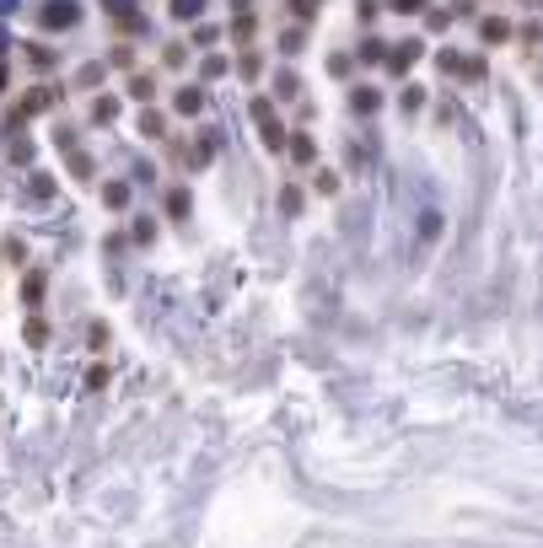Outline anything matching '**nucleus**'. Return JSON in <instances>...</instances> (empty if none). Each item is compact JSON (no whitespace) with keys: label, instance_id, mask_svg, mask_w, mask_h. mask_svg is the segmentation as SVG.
<instances>
[{"label":"nucleus","instance_id":"f257e3e1","mask_svg":"<svg viewBox=\"0 0 543 548\" xmlns=\"http://www.w3.org/2000/svg\"><path fill=\"white\" fill-rule=\"evenodd\" d=\"M253 119H259V129H264V145H269V151H280V145H285V124H280V113H275V102H269V97H253Z\"/></svg>","mask_w":543,"mask_h":548},{"label":"nucleus","instance_id":"f03ea898","mask_svg":"<svg viewBox=\"0 0 543 548\" xmlns=\"http://www.w3.org/2000/svg\"><path fill=\"white\" fill-rule=\"evenodd\" d=\"M43 22H49V27H70V22H76V6H70V0H49Z\"/></svg>","mask_w":543,"mask_h":548},{"label":"nucleus","instance_id":"7ed1b4c3","mask_svg":"<svg viewBox=\"0 0 543 548\" xmlns=\"http://www.w3.org/2000/svg\"><path fill=\"white\" fill-rule=\"evenodd\" d=\"M414 60H420V43H398V49L387 54V65H393V70H409Z\"/></svg>","mask_w":543,"mask_h":548},{"label":"nucleus","instance_id":"20e7f679","mask_svg":"<svg viewBox=\"0 0 543 548\" xmlns=\"http://www.w3.org/2000/svg\"><path fill=\"white\" fill-rule=\"evenodd\" d=\"M291 156H296V162H312V156H318L312 135H296V140H291Z\"/></svg>","mask_w":543,"mask_h":548},{"label":"nucleus","instance_id":"39448f33","mask_svg":"<svg viewBox=\"0 0 543 548\" xmlns=\"http://www.w3.org/2000/svg\"><path fill=\"white\" fill-rule=\"evenodd\" d=\"M200 86H183V92H178V113H200Z\"/></svg>","mask_w":543,"mask_h":548},{"label":"nucleus","instance_id":"423d86ee","mask_svg":"<svg viewBox=\"0 0 543 548\" xmlns=\"http://www.w3.org/2000/svg\"><path fill=\"white\" fill-rule=\"evenodd\" d=\"M505 38H511V27H505L501 17H489V22H484V43H505Z\"/></svg>","mask_w":543,"mask_h":548},{"label":"nucleus","instance_id":"0eeeda50","mask_svg":"<svg viewBox=\"0 0 543 548\" xmlns=\"http://www.w3.org/2000/svg\"><path fill=\"white\" fill-rule=\"evenodd\" d=\"M200 11H204V0H172V17H178V22L200 17Z\"/></svg>","mask_w":543,"mask_h":548},{"label":"nucleus","instance_id":"6e6552de","mask_svg":"<svg viewBox=\"0 0 543 548\" xmlns=\"http://www.w3.org/2000/svg\"><path fill=\"white\" fill-rule=\"evenodd\" d=\"M377 108V92H366V86H355V113H371Z\"/></svg>","mask_w":543,"mask_h":548},{"label":"nucleus","instance_id":"1a4fd4ad","mask_svg":"<svg viewBox=\"0 0 543 548\" xmlns=\"http://www.w3.org/2000/svg\"><path fill=\"white\" fill-rule=\"evenodd\" d=\"M167 210H172V215H188V194H183V188H172V194H167Z\"/></svg>","mask_w":543,"mask_h":548},{"label":"nucleus","instance_id":"9d476101","mask_svg":"<svg viewBox=\"0 0 543 548\" xmlns=\"http://www.w3.org/2000/svg\"><path fill=\"white\" fill-rule=\"evenodd\" d=\"M102 199H108V204H124V199H129V188H124V183H108V188H102Z\"/></svg>","mask_w":543,"mask_h":548},{"label":"nucleus","instance_id":"9b49d317","mask_svg":"<svg viewBox=\"0 0 543 548\" xmlns=\"http://www.w3.org/2000/svg\"><path fill=\"white\" fill-rule=\"evenodd\" d=\"M86 387H97V392H102V387H108V365H92V371H86Z\"/></svg>","mask_w":543,"mask_h":548},{"label":"nucleus","instance_id":"f8f14e48","mask_svg":"<svg viewBox=\"0 0 543 548\" xmlns=\"http://www.w3.org/2000/svg\"><path fill=\"white\" fill-rule=\"evenodd\" d=\"M382 49H387V43H377V38H366V43H361V60H382Z\"/></svg>","mask_w":543,"mask_h":548},{"label":"nucleus","instance_id":"ddd939ff","mask_svg":"<svg viewBox=\"0 0 543 548\" xmlns=\"http://www.w3.org/2000/svg\"><path fill=\"white\" fill-rule=\"evenodd\" d=\"M393 6H398V11H409V17H414V11H425V0H393Z\"/></svg>","mask_w":543,"mask_h":548},{"label":"nucleus","instance_id":"4468645a","mask_svg":"<svg viewBox=\"0 0 543 548\" xmlns=\"http://www.w3.org/2000/svg\"><path fill=\"white\" fill-rule=\"evenodd\" d=\"M0 86H6V65H0Z\"/></svg>","mask_w":543,"mask_h":548}]
</instances>
